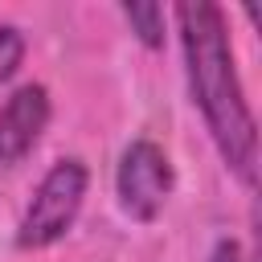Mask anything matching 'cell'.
I'll list each match as a JSON object with an SVG mask.
<instances>
[{
  "instance_id": "obj_5",
  "label": "cell",
  "mask_w": 262,
  "mask_h": 262,
  "mask_svg": "<svg viewBox=\"0 0 262 262\" xmlns=\"http://www.w3.org/2000/svg\"><path fill=\"white\" fill-rule=\"evenodd\" d=\"M123 16H127L131 33L147 49H160L164 45V8L160 4H151V0H127L123 4Z\"/></svg>"
},
{
  "instance_id": "obj_1",
  "label": "cell",
  "mask_w": 262,
  "mask_h": 262,
  "mask_svg": "<svg viewBox=\"0 0 262 262\" xmlns=\"http://www.w3.org/2000/svg\"><path fill=\"white\" fill-rule=\"evenodd\" d=\"M176 20H180V41H184L192 102L201 106L221 160L242 176V184H254L258 127H254L250 102H246L237 70H233V45L225 33V16L209 0H184V4H176Z\"/></svg>"
},
{
  "instance_id": "obj_2",
  "label": "cell",
  "mask_w": 262,
  "mask_h": 262,
  "mask_svg": "<svg viewBox=\"0 0 262 262\" xmlns=\"http://www.w3.org/2000/svg\"><path fill=\"white\" fill-rule=\"evenodd\" d=\"M86 180L90 176H86V164L82 160H74V156L70 160H57L41 176V184H37V192H33L25 217H20L16 246L20 250H41V246H53L57 237H66V229L74 225V217L82 209Z\"/></svg>"
},
{
  "instance_id": "obj_7",
  "label": "cell",
  "mask_w": 262,
  "mask_h": 262,
  "mask_svg": "<svg viewBox=\"0 0 262 262\" xmlns=\"http://www.w3.org/2000/svg\"><path fill=\"white\" fill-rule=\"evenodd\" d=\"M213 262H242V246L237 242H221L217 254H213Z\"/></svg>"
},
{
  "instance_id": "obj_6",
  "label": "cell",
  "mask_w": 262,
  "mask_h": 262,
  "mask_svg": "<svg viewBox=\"0 0 262 262\" xmlns=\"http://www.w3.org/2000/svg\"><path fill=\"white\" fill-rule=\"evenodd\" d=\"M20 57H25V37H20V29L0 25V86H4V82L16 74Z\"/></svg>"
},
{
  "instance_id": "obj_3",
  "label": "cell",
  "mask_w": 262,
  "mask_h": 262,
  "mask_svg": "<svg viewBox=\"0 0 262 262\" xmlns=\"http://www.w3.org/2000/svg\"><path fill=\"white\" fill-rule=\"evenodd\" d=\"M115 184H119L123 209L135 221H156L168 192H172V164H168L164 147L151 143V139H135L119 160Z\"/></svg>"
},
{
  "instance_id": "obj_4",
  "label": "cell",
  "mask_w": 262,
  "mask_h": 262,
  "mask_svg": "<svg viewBox=\"0 0 262 262\" xmlns=\"http://www.w3.org/2000/svg\"><path fill=\"white\" fill-rule=\"evenodd\" d=\"M49 123V94L45 86L29 82L0 106V164H16L33 151Z\"/></svg>"
}]
</instances>
